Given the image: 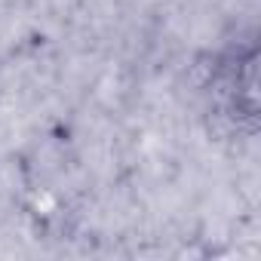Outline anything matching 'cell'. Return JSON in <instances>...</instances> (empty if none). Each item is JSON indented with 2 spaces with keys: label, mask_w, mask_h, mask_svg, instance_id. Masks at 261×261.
Segmentation results:
<instances>
[{
  "label": "cell",
  "mask_w": 261,
  "mask_h": 261,
  "mask_svg": "<svg viewBox=\"0 0 261 261\" xmlns=\"http://www.w3.org/2000/svg\"><path fill=\"white\" fill-rule=\"evenodd\" d=\"M218 95L237 120H255L258 114V49H237L215 77Z\"/></svg>",
  "instance_id": "cell-1"
}]
</instances>
